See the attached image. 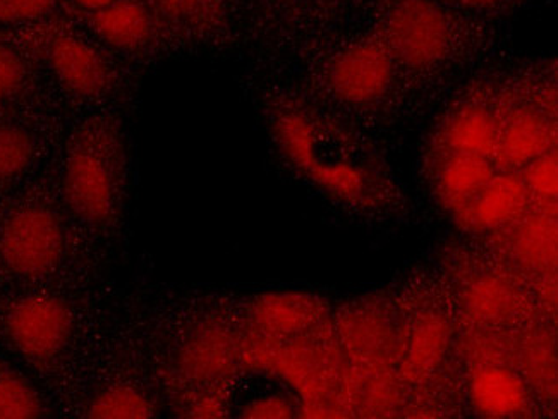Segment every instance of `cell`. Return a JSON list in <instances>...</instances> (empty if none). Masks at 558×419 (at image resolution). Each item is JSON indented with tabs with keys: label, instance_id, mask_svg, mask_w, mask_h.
<instances>
[{
	"label": "cell",
	"instance_id": "5",
	"mask_svg": "<svg viewBox=\"0 0 558 419\" xmlns=\"http://www.w3.org/2000/svg\"><path fill=\"white\" fill-rule=\"evenodd\" d=\"M387 37L390 53L405 68H432L449 52V20L433 0H393Z\"/></svg>",
	"mask_w": 558,
	"mask_h": 419
},
{
	"label": "cell",
	"instance_id": "20",
	"mask_svg": "<svg viewBox=\"0 0 558 419\" xmlns=\"http://www.w3.org/2000/svg\"><path fill=\"white\" fill-rule=\"evenodd\" d=\"M515 361L527 387L545 397L557 394L555 344L546 332H534L524 343L515 344Z\"/></svg>",
	"mask_w": 558,
	"mask_h": 419
},
{
	"label": "cell",
	"instance_id": "8",
	"mask_svg": "<svg viewBox=\"0 0 558 419\" xmlns=\"http://www.w3.org/2000/svg\"><path fill=\"white\" fill-rule=\"evenodd\" d=\"M393 77L392 56L372 41L352 45L330 62L328 89L349 105H368L389 92Z\"/></svg>",
	"mask_w": 558,
	"mask_h": 419
},
{
	"label": "cell",
	"instance_id": "7",
	"mask_svg": "<svg viewBox=\"0 0 558 419\" xmlns=\"http://www.w3.org/2000/svg\"><path fill=\"white\" fill-rule=\"evenodd\" d=\"M74 16L98 44L119 56H150L170 33L146 0H116L106 8Z\"/></svg>",
	"mask_w": 558,
	"mask_h": 419
},
{
	"label": "cell",
	"instance_id": "23",
	"mask_svg": "<svg viewBox=\"0 0 558 419\" xmlns=\"http://www.w3.org/2000/svg\"><path fill=\"white\" fill-rule=\"evenodd\" d=\"M37 134L17 122H0V184L21 178L38 157Z\"/></svg>",
	"mask_w": 558,
	"mask_h": 419
},
{
	"label": "cell",
	"instance_id": "25",
	"mask_svg": "<svg viewBox=\"0 0 558 419\" xmlns=\"http://www.w3.org/2000/svg\"><path fill=\"white\" fill-rule=\"evenodd\" d=\"M45 415L40 395L16 371L0 367V419H29Z\"/></svg>",
	"mask_w": 558,
	"mask_h": 419
},
{
	"label": "cell",
	"instance_id": "15",
	"mask_svg": "<svg viewBox=\"0 0 558 419\" xmlns=\"http://www.w3.org/2000/svg\"><path fill=\"white\" fill-rule=\"evenodd\" d=\"M462 308L477 327L500 328L519 322L526 314L527 299L507 278L483 275L464 290Z\"/></svg>",
	"mask_w": 558,
	"mask_h": 419
},
{
	"label": "cell",
	"instance_id": "29",
	"mask_svg": "<svg viewBox=\"0 0 558 419\" xmlns=\"http://www.w3.org/2000/svg\"><path fill=\"white\" fill-rule=\"evenodd\" d=\"M28 80L25 59L14 47L0 41V104L13 100Z\"/></svg>",
	"mask_w": 558,
	"mask_h": 419
},
{
	"label": "cell",
	"instance_id": "30",
	"mask_svg": "<svg viewBox=\"0 0 558 419\" xmlns=\"http://www.w3.org/2000/svg\"><path fill=\"white\" fill-rule=\"evenodd\" d=\"M295 409L291 400L280 395H265L259 399H252L243 407L246 418H291Z\"/></svg>",
	"mask_w": 558,
	"mask_h": 419
},
{
	"label": "cell",
	"instance_id": "19",
	"mask_svg": "<svg viewBox=\"0 0 558 419\" xmlns=\"http://www.w3.org/2000/svg\"><path fill=\"white\" fill-rule=\"evenodd\" d=\"M498 121L483 107H465L453 113L444 131L449 154L494 158Z\"/></svg>",
	"mask_w": 558,
	"mask_h": 419
},
{
	"label": "cell",
	"instance_id": "21",
	"mask_svg": "<svg viewBox=\"0 0 558 419\" xmlns=\"http://www.w3.org/2000/svg\"><path fill=\"white\" fill-rule=\"evenodd\" d=\"M169 32L202 33L217 28L226 16V0H146Z\"/></svg>",
	"mask_w": 558,
	"mask_h": 419
},
{
	"label": "cell",
	"instance_id": "32",
	"mask_svg": "<svg viewBox=\"0 0 558 419\" xmlns=\"http://www.w3.org/2000/svg\"><path fill=\"white\" fill-rule=\"evenodd\" d=\"M116 0H62L65 9H70L71 13H88V11H97V9L106 8Z\"/></svg>",
	"mask_w": 558,
	"mask_h": 419
},
{
	"label": "cell",
	"instance_id": "2",
	"mask_svg": "<svg viewBox=\"0 0 558 419\" xmlns=\"http://www.w3.org/2000/svg\"><path fill=\"white\" fill-rule=\"evenodd\" d=\"M274 128L280 152L325 193L352 205L369 196L372 173L324 124L307 113L289 110L280 113Z\"/></svg>",
	"mask_w": 558,
	"mask_h": 419
},
{
	"label": "cell",
	"instance_id": "6",
	"mask_svg": "<svg viewBox=\"0 0 558 419\" xmlns=\"http://www.w3.org/2000/svg\"><path fill=\"white\" fill-rule=\"evenodd\" d=\"M74 331L73 311L53 296H28L9 308L5 334L21 355L50 361L64 351Z\"/></svg>",
	"mask_w": 558,
	"mask_h": 419
},
{
	"label": "cell",
	"instance_id": "24",
	"mask_svg": "<svg viewBox=\"0 0 558 419\" xmlns=\"http://www.w3.org/2000/svg\"><path fill=\"white\" fill-rule=\"evenodd\" d=\"M86 415L101 419L151 418L154 407L138 388L130 385H110L95 395Z\"/></svg>",
	"mask_w": 558,
	"mask_h": 419
},
{
	"label": "cell",
	"instance_id": "26",
	"mask_svg": "<svg viewBox=\"0 0 558 419\" xmlns=\"http://www.w3.org/2000/svg\"><path fill=\"white\" fill-rule=\"evenodd\" d=\"M462 351L477 364H510L515 361V343L500 328L480 327L461 340Z\"/></svg>",
	"mask_w": 558,
	"mask_h": 419
},
{
	"label": "cell",
	"instance_id": "14",
	"mask_svg": "<svg viewBox=\"0 0 558 419\" xmlns=\"http://www.w3.org/2000/svg\"><path fill=\"white\" fill-rule=\"evenodd\" d=\"M530 387L509 364H477L471 375V400L486 418H515L530 406Z\"/></svg>",
	"mask_w": 558,
	"mask_h": 419
},
{
	"label": "cell",
	"instance_id": "22",
	"mask_svg": "<svg viewBox=\"0 0 558 419\" xmlns=\"http://www.w3.org/2000/svg\"><path fill=\"white\" fill-rule=\"evenodd\" d=\"M352 397L356 409L366 416H389L399 403V387L390 379V371L360 364V371L352 373Z\"/></svg>",
	"mask_w": 558,
	"mask_h": 419
},
{
	"label": "cell",
	"instance_id": "28",
	"mask_svg": "<svg viewBox=\"0 0 558 419\" xmlns=\"http://www.w3.org/2000/svg\"><path fill=\"white\" fill-rule=\"evenodd\" d=\"M62 8V0H0V28L40 25Z\"/></svg>",
	"mask_w": 558,
	"mask_h": 419
},
{
	"label": "cell",
	"instance_id": "18",
	"mask_svg": "<svg viewBox=\"0 0 558 419\" xmlns=\"http://www.w3.org/2000/svg\"><path fill=\"white\" fill-rule=\"evenodd\" d=\"M494 173L492 158L449 154V157L441 161L435 176V193L440 197L441 205L450 212H456L474 193L482 190Z\"/></svg>",
	"mask_w": 558,
	"mask_h": 419
},
{
	"label": "cell",
	"instance_id": "1",
	"mask_svg": "<svg viewBox=\"0 0 558 419\" xmlns=\"http://www.w3.org/2000/svg\"><path fill=\"white\" fill-rule=\"evenodd\" d=\"M128 182L126 136L112 113L89 116L71 137L62 170L65 205L83 223L101 226L121 208Z\"/></svg>",
	"mask_w": 558,
	"mask_h": 419
},
{
	"label": "cell",
	"instance_id": "12",
	"mask_svg": "<svg viewBox=\"0 0 558 419\" xmlns=\"http://www.w3.org/2000/svg\"><path fill=\"white\" fill-rule=\"evenodd\" d=\"M546 208L527 210L507 230L506 251L512 263L534 274L554 272L557 266V217Z\"/></svg>",
	"mask_w": 558,
	"mask_h": 419
},
{
	"label": "cell",
	"instance_id": "31",
	"mask_svg": "<svg viewBox=\"0 0 558 419\" xmlns=\"http://www.w3.org/2000/svg\"><path fill=\"white\" fill-rule=\"evenodd\" d=\"M543 280L539 283V296H542L543 304L555 311L557 308V277L554 272L542 274Z\"/></svg>",
	"mask_w": 558,
	"mask_h": 419
},
{
	"label": "cell",
	"instance_id": "4",
	"mask_svg": "<svg viewBox=\"0 0 558 419\" xmlns=\"http://www.w3.org/2000/svg\"><path fill=\"white\" fill-rule=\"evenodd\" d=\"M64 230L47 206L29 205L9 215L0 230V260L20 277H41L61 262Z\"/></svg>",
	"mask_w": 558,
	"mask_h": 419
},
{
	"label": "cell",
	"instance_id": "17",
	"mask_svg": "<svg viewBox=\"0 0 558 419\" xmlns=\"http://www.w3.org/2000/svg\"><path fill=\"white\" fill-rule=\"evenodd\" d=\"M450 331L446 320L437 314H425L414 322L408 340L401 347L399 361L408 379H423L437 370L449 347Z\"/></svg>",
	"mask_w": 558,
	"mask_h": 419
},
{
	"label": "cell",
	"instance_id": "10",
	"mask_svg": "<svg viewBox=\"0 0 558 419\" xmlns=\"http://www.w3.org/2000/svg\"><path fill=\"white\" fill-rule=\"evenodd\" d=\"M555 125L538 110H514L498 122L495 161L504 170L514 172L555 148Z\"/></svg>",
	"mask_w": 558,
	"mask_h": 419
},
{
	"label": "cell",
	"instance_id": "16",
	"mask_svg": "<svg viewBox=\"0 0 558 419\" xmlns=\"http://www.w3.org/2000/svg\"><path fill=\"white\" fill-rule=\"evenodd\" d=\"M256 327L270 337H298L318 327L324 319V302L300 292H274L253 302Z\"/></svg>",
	"mask_w": 558,
	"mask_h": 419
},
{
	"label": "cell",
	"instance_id": "13",
	"mask_svg": "<svg viewBox=\"0 0 558 419\" xmlns=\"http://www.w3.org/2000/svg\"><path fill=\"white\" fill-rule=\"evenodd\" d=\"M342 343L364 367L384 368L399 361L401 340L392 320L380 310H360L349 314L342 325Z\"/></svg>",
	"mask_w": 558,
	"mask_h": 419
},
{
	"label": "cell",
	"instance_id": "33",
	"mask_svg": "<svg viewBox=\"0 0 558 419\" xmlns=\"http://www.w3.org/2000/svg\"><path fill=\"white\" fill-rule=\"evenodd\" d=\"M462 5H468V8L482 9L488 8V5H494L497 0H458Z\"/></svg>",
	"mask_w": 558,
	"mask_h": 419
},
{
	"label": "cell",
	"instance_id": "27",
	"mask_svg": "<svg viewBox=\"0 0 558 419\" xmlns=\"http://www.w3.org/2000/svg\"><path fill=\"white\" fill-rule=\"evenodd\" d=\"M521 179L530 191L533 200L542 205H555L558 193V155L557 149L534 158L526 167H522Z\"/></svg>",
	"mask_w": 558,
	"mask_h": 419
},
{
	"label": "cell",
	"instance_id": "3",
	"mask_svg": "<svg viewBox=\"0 0 558 419\" xmlns=\"http://www.w3.org/2000/svg\"><path fill=\"white\" fill-rule=\"evenodd\" d=\"M41 59L65 92L85 101H104L121 85L112 56L88 32L56 28L38 44Z\"/></svg>",
	"mask_w": 558,
	"mask_h": 419
},
{
	"label": "cell",
	"instance_id": "11",
	"mask_svg": "<svg viewBox=\"0 0 558 419\" xmlns=\"http://www.w3.org/2000/svg\"><path fill=\"white\" fill-rule=\"evenodd\" d=\"M238 346L229 328L205 322L187 335L179 351V368L196 383H215L234 370Z\"/></svg>",
	"mask_w": 558,
	"mask_h": 419
},
{
	"label": "cell",
	"instance_id": "9",
	"mask_svg": "<svg viewBox=\"0 0 558 419\" xmlns=\"http://www.w3.org/2000/svg\"><path fill=\"white\" fill-rule=\"evenodd\" d=\"M533 196L522 182L521 176L495 172L482 190L452 212L462 229L470 232L502 230L530 210Z\"/></svg>",
	"mask_w": 558,
	"mask_h": 419
}]
</instances>
